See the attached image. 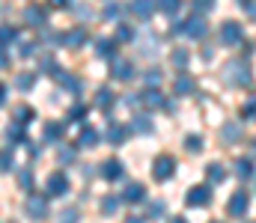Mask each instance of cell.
<instances>
[{"label": "cell", "instance_id": "1", "mask_svg": "<svg viewBox=\"0 0 256 223\" xmlns=\"http://www.w3.org/2000/svg\"><path fill=\"white\" fill-rule=\"evenodd\" d=\"M220 42L230 45V48L242 45V42H244V27H242L238 21H224V24H220Z\"/></svg>", "mask_w": 256, "mask_h": 223}, {"label": "cell", "instance_id": "2", "mask_svg": "<svg viewBox=\"0 0 256 223\" xmlns=\"http://www.w3.org/2000/svg\"><path fill=\"white\" fill-rule=\"evenodd\" d=\"M176 30H179L182 36H188V39H202V36H206V30H208V24H206V18H202V15H194V18H188V21L176 24Z\"/></svg>", "mask_w": 256, "mask_h": 223}, {"label": "cell", "instance_id": "3", "mask_svg": "<svg viewBox=\"0 0 256 223\" xmlns=\"http://www.w3.org/2000/svg\"><path fill=\"white\" fill-rule=\"evenodd\" d=\"M224 77H226L230 83H236V86H248V83H250V66H248V63H242V60H236V63H230V66H226Z\"/></svg>", "mask_w": 256, "mask_h": 223}, {"label": "cell", "instance_id": "4", "mask_svg": "<svg viewBox=\"0 0 256 223\" xmlns=\"http://www.w3.org/2000/svg\"><path fill=\"white\" fill-rule=\"evenodd\" d=\"M24 209H27V218H30V221H45V218H48V197L30 194Z\"/></svg>", "mask_w": 256, "mask_h": 223}, {"label": "cell", "instance_id": "5", "mask_svg": "<svg viewBox=\"0 0 256 223\" xmlns=\"http://www.w3.org/2000/svg\"><path fill=\"white\" fill-rule=\"evenodd\" d=\"M212 203V185L206 182V185H194L191 191H188V206L191 209H206Z\"/></svg>", "mask_w": 256, "mask_h": 223}, {"label": "cell", "instance_id": "6", "mask_svg": "<svg viewBox=\"0 0 256 223\" xmlns=\"http://www.w3.org/2000/svg\"><path fill=\"white\" fill-rule=\"evenodd\" d=\"M68 188H72V182L66 179V173H51L48 182H45V194L48 197H63V194H68Z\"/></svg>", "mask_w": 256, "mask_h": 223}, {"label": "cell", "instance_id": "7", "mask_svg": "<svg viewBox=\"0 0 256 223\" xmlns=\"http://www.w3.org/2000/svg\"><path fill=\"white\" fill-rule=\"evenodd\" d=\"M173 173H176V161H173L170 155H161V158L152 164V176H155L158 182H167V179H173Z\"/></svg>", "mask_w": 256, "mask_h": 223}, {"label": "cell", "instance_id": "8", "mask_svg": "<svg viewBox=\"0 0 256 223\" xmlns=\"http://www.w3.org/2000/svg\"><path fill=\"white\" fill-rule=\"evenodd\" d=\"M86 42V30L84 27H74L68 33H57V45H68V48H80Z\"/></svg>", "mask_w": 256, "mask_h": 223}, {"label": "cell", "instance_id": "9", "mask_svg": "<svg viewBox=\"0 0 256 223\" xmlns=\"http://www.w3.org/2000/svg\"><path fill=\"white\" fill-rule=\"evenodd\" d=\"M226 212L232 218H244V212H248V191H236L230 197V203H226Z\"/></svg>", "mask_w": 256, "mask_h": 223}, {"label": "cell", "instance_id": "10", "mask_svg": "<svg viewBox=\"0 0 256 223\" xmlns=\"http://www.w3.org/2000/svg\"><path fill=\"white\" fill-rule=\"evenodd\" d=\"M110 77H114V80H131V77H134V63H131V60H114Z\"/></svg>", "mask_w": 256, "mask_h": 223}, {"label": "cell", "instance_id": "11", "mask_svg": "<svg viewBox=\"0 0 256 223\" xmlns=\"http://www.w3.org/2000/svg\"><path fill=\"white\" fill-rule=\"evenodd\" d=\"M122 161L120 158H108L104 164H102V176L108 179V182H116V179H122Z\"/></svg>", "mask_w": 256, "mask_h": 223}, {"label": "cell", "instance_id": "12", "mask_svg": "<svg viewBox=\"0 0 256 223\" xmlns=\"http://www.w3.org/2000/svg\"><path fill=\"white\" fill-rule=\"evenodd\" d=\"M131 12L140 21H149L155 15V0H131Z\"/></svg>", "mask_w": 256, "mask_h": 223}, {"label": "cell", "instance_id": "13", "mask_svg": "<svg viewBox=\"0 0 256 223\" xmlns=\"http://www.w3.org/2000/svg\"><path fill=\"white\" fill-rule=\"evenodd\" d=\"M24 21H27L30 27H45V21H48V18H45V9H42V6L30 3V6L24 9Z\"/></svg>", "mask_w": 256, "mask_h": 223}, {"label": "cell", "instance_id": "14", "mask_svg": "<svg viewBox=\"0 0 256 223\" xmlns=\"http://www.w3.org/2000/svg\"><path fill=\"white\" fill-rule=\"evenodd\" d=\"M232 170H236V176H238L242 182H248V179H254L256 164L250 158H236V161H232Z\"/></svg>", "mask_w": 256, "mask_h": 223}, {"label": "cell", "instance_id": "15", "mask_svg": "<svg viewBox=\"0 0 256 223\" xmlns=\"http://www.w3.org/2000/svg\"><path fill=\"white\" fill-rule=\"evenodd\" d=\"M78 146L80 149H96L98 146V131H96L92 125H84L80 134H78Z\"/></svg>", "mask_w": 256, "mask_h": 223}, {"label": "cell", "instance_id": "16", "mask_svg": "<svg viewBox=\"0 0 256 223\" xmlns=\"http://www.w3.org/2000/svg\"><path fill=\"white\" fill-rule=\"evenodd\" d=\"M126 140H128V128L126 125H120V122H110V125H108V143L122 146Z\"/></svg>", "mask_w": 256, "mask_h": 223}, {"label": "cell", "instance_id": "17", "mask_svg": "<svg viewBox=\"0 0 256 223\" xmlns=\"http://www.w3.org/2000/svg\"><path fill=\"white\" fill-rule=\"evenodd\" d=\"M140 101H143L146 107H152V110H155V107H164V95H161L155 86H146V89L140 92Z\"/></svg>", "mask_w": 256, "mask_h": 223}, {"label": "cell", "instance_id": "18", "mask_svg": "<svg viewBox=\"0 0 256 223\" xmlns=\"http://www.w3.org/2000/svg\"><path fill=\"white\" fill-rule=\"evenodd\" d=\"M122 200H126V203H143V200H146V188L137 185V182L128 185L126 191H122Z\"/></svg>", "mask_w": 256, "mask_h": 223}, {"label": "cell", "instance_id": "19", "mask_svg": "<svg viewBox=\"0 0 256 223\" xmlns=\"http://www.w3.org/2000/svg\"><path fill=\"white\" fill-rule=\"evenodd\" d=\"M54 77H57V83H60V86H66L68 92H74V95L80 92V80H78L74 74H68V72H57Z\"/></svg>", "mask_w": 256, "mask_h": 223}, {"label": "cell", "instance_id": "20", "mask_svg": "<svg viewBox=\"0 0 256 223\" xmlns=\"http://www.w3.org/2000/svg\"><path fill=\"white\" fill-rule=\"evenodd\" d=\"M12 42H18V27H12V24H0V48H9Z\"/></svg>", "mask_w": 256, "mask_h": 223}, {"label": "cell", "instance_id": "21", "mask_svg": "<svg viewBox=\"0 0 256 223\" xmlns=\"http://www.w3.org/2000/svg\"><path fill=\"white\" fill-rule=\"evenodd\" d=\"M36 119V113H33V107H27V104H21V107H15V125H30Z\"/></svg>", "mask_w": 256, "mask_h": 223}, {"label": "cell", "instance_id": "22", "mask_svg": "<svg viewBox=\"0 0 256 223\" xmlns=\"http://www.w3.org/2000/svg\"><path fill=\"white\" fill-rule=\"evenodd\" d=\"M114 101H116V98H114L110 89H98V92H96V104L108 110V119H110V107H114Z\"/></svg>", "mask_w": 256, "mask_h": 223}, {"label": "cell", "instance_id": "23", "mask_svg": "<svg viewBox=\"0 0 256 223\" xmlns=\"http://www.w3.org/2000/svg\"><path fill=\"white\" fill-rule=\"evenodd\" d=\"M6 140H9V143H15V146H21V143H27V134H24V128H21V125H15V122H12V125L6 128Z\"/></svg>", "mask_w": 256, "mask_h": 223}, {"label": "cell", "instance_id": "24", "mask_svg": "<svg viewBox=\"0 0 256 223\" xmlns=\"http://www.w3.org/2000/svg\"><path fill=\"white\" fill-rule=\"evenodd\" d=\"M63 131H66L63 122H48V125H45V140H48V143H57V140L63 137Z\"/></svg>", "mask_w": 256, "mask_h": 223}, {"label": "cell", "instance_id": "25", "mask_svg": "<svg viewBox=\"0 0 256 223\" xmlns=\"http://www.w3.org/2000/svg\"><path fill=\"white\" fill-rule=\"evenodd\" d=\"M33 83H36V74H33V72H18V74H15V89L27 92Z\"/></svg>", "mask_w": 256, "mask_h": 223}, {"label": "cell", "instance_id": "26", "mask_svg": "<svg viewBox=\"0 0 256 223\" xmlns=\"http://www.w3.org/2000/svg\"><path fill=\"white\" fill-rule=\"evenodd\" d=\"M188 60H191V57H188V51H185V48H176V51L170 54V63H173L179 72H185V69H188Z\"/></svg>", "mask_w": 256, "mask_h": 223}, {"label": "cell", "instance_id": "27", "mask_svg": "<svg viewBox=\"0 0 256 223\" xmlns=\"http://www.w3.org/2000/svg\"><path fill=\"white\" fill-rule=\"evenodd\" d=\"M206 176H208V185H220V182L226 179V170H224L220 164H208V170H206Z\"/></svg>", "mask_w": 256, "mask_h": 223}, {"label": "cell", "instance_id": "28", "mask_svg": "<svg viewBox=\"0 0 256 223\" xmlns=\"http://www.w3.org/2000/svg\"><path fill=\"white\" fill-rule=\"evenodd\" d=\"M173 92H176V95H191V92H194V80L188 77V74H185V77H176Z\"/></svg>", "mask_w": 256, "mask_h": 223}, {"label": "cell", "instance_id": "29", "mask_svg": "<svg viewBox=\"0 0 256 223\" xmlns=\"http://www.w3.org/2000/svg\"><path fill=\"white\" fill-rule=\"evenodd\" d=\"M96 51H98L102 57H110V54L116 51V39H108V36H104V39H98V45H96Z\"/></svg>", "mask_w": 256, "mask_h": 223}, {"label": "cell", "instance_id": "30", "mask_svg": "<svg viewBox=\"0 0 256 223\" xmlns=\"http://www.w3.org/2000/svg\"><path fill=\"white\" fill-rule=\"evenodd\" d=\"M15 170V155L9 149H0V173H9Z\"/></svg>", "mask_w": 256, "mask_h": 223}, {"label": "cell", "instance_id": "31", "mask_svg": "<svg viewBox=\"0 0 256 223\" xmlns=\"http://www.w3.org/2000/svg\"><path fill=\"white\" fill-rule=\"evenodd\" d=\"M179 6H182V0H155V9L158 12H167V15L179 12Z\"/></svg>", "mask_w": 256, "mask_h": 223}, {"label": "cell", "instance_id": "32", "mask_svg": "<svg viewBox=\"0 0 256 223\" xmlns=\"http://www.w3.org/2000/svg\"><path fill=\"white\" fill-rule=\"evenodd\" d=\"M131 128H134V131H140V134H146V131H152V122H149V116H146V113H140V116H134Z\"/></svg>", "mask_w": 256, "mask_h": 223}, {"label": "cell", "instance_id": "33", "mask_svg": "<svg viewBox=\"0 0 256 223\" xmlns=\"http://www.w3.org/2000/svg\"><path fill=\"white\" fill-rule=\"evenodd\" d=\"M224 140L226 143H238L242 140V125H226L224 128Z\"/></svg>", "mask_w": 256, "mask_h": 223}, {"label": "cell", "instance_id": "34", "mask_svg": "<svg viewBox=\"0 0 256 223\" xmlns=\"http://www.w3.org/2000/svg\"><path fill=\"white\" fill-rule=\"evenodd\" d=\"M18 185H21L24 191H30V188H33V173H30L27 167H24V170H18Z\"/></svg>", "mask_w": 256, "mask_h": 223}, {"label": "cell", "instance_id": "35", "mask_svg": "<svg viewBox=\"0 0 256 223\" xmlns=\"http://www.w3.org/2000/svg\"><path fill=\"white\" fill-rule=\"evenodd\" d=\"M114 39H116V42H131V39H134V30H131L128 24H120V27H116V36H114Z\"/></svg>", "mask_w": 256, "mask_h": 223}, {"label": "cell", "instance_id": "36", "mask_svg": "<svg viewBox=\"0 0 256 223\" xmlns=\"http://www.w3.org/2000/svg\"><path fill=\"white\" fill-rule=\"evenodd\" d=\"M39 69H42L45 74H57V72H60V69H57V63H54V57H42V60H39Z\"/></svg>", "mask_w": 256, "mask_h": 223}, {"label": "cell", "instance_id": "37", "mask_svg": "<svg viewBox=\"0 0 256 223\" xmlns=\"http://www.w3.org/2000/svg\"><path fill=\"white\" fill-rule=\"evenodd\" d=\"M78 218H80V215H78V209L72 206V209H63V215L57 218V223H78Z\"/></svg>", "mask_w": 256, "mask_h": 223}, {"label": "cell", "instance_id": "38", "mask_svg": "<svg viewBox=\"0 0 256 223\" xmlns=\"http://www.w3.org/2000/svg\"><path fill=\"white\" fill-rule=\"evenodd\" d=\"M84 116H86V107H84V104H72L68 119H72V122H84Z\"/></svg>", "mask_w": 256, "mask_h": 223}, {"label": "cell", "instance_id": "39", "mask_svg": "<svg viewBox=\"0 0 256 223\" xmlns=\"http://www.w3.org/2000/svg\"><path fill=\"white\" fill-rule=\"evenodd\" d=\"M116 206H120V200H116V197H104V200H102V212H104V215H114V212H116Z\"/></svg>", "mask_w": 256, "mask_h": 223}, {"label": "cell", "instance_id": "40", "mask_svg": "<svg viewBox=\"0 0 256 223\" xmlns=\"http://www.w3.org/2000/svg\"><path fill=\"white\" fill-rule=\"evenodd\" d=\"M60 164H74V146H60Z\"/></svg>", "mask_w": 256, "mask_h": 223}, {"label": "cell", "instance_id": "41", "mask_svg": "<svg viewBox=\"0 0 256 223\" xmlns=\"http://www.w3.org/2000/svg\"><path fill=\"white\" fill-rule=\"evenodd\" d=\"M102 15H104V18H108V21H116V18H120V3H108V6H104V12H102Z\"/></svg>", "mask_w": 256, "mask_h": 223}, {"label": "cell", "instance_id": "42", "mask_svg": "<svg viewBox=\"0 0 256 223\" xmlns=\"http://www.w3.org/2000/svg\"><path fill=\"white\" fill-rule=\"evenodd\" d=\"M185 146H188V152H200V149H202V140H200L196 134H191V137L185 140Z\"/></svg>", "mask_w": 256, "mask_h": 223}, {"label": "cell", "instance_id": "43", "mask_svg": "<svg viewBox=\"0 0 256 223\" xmlns=\"http://www.w3.org/2000/svg\"><path fill=\"white\" fill-rule=\"evenodd\" d=\"M242 116H244V119H256V101H248V104L242 107Z\"/></svg>", "mask_w": 256, "mask_h": 223}, {"label": "cell", "instance_id": "44", "mask_svg": "<svg viewBox=\"0 0 256 223\" xmlns=\"http://www.w3.org/2000/svg\"><path fill=\"white\" fill-rule=\"evenodd\" d=\"M164 215V203H152L149 206V218H161Z\"/></svg>", "mask_w": 256, "mask_h": 223}, {"label": "cell", "instance_id": "45", "mask_svg": "<svg viewBox=\"0 0 256 223\" xmlns=\"http://www.w3.org/2000/svg\"><path fill=\"white\" fill-rule=\"evenodd\" d=\"M74 12H78V18H86V21L92 18V9H90V6H78Z\"/></svg>", "mask_w": 256, "mask_h": 223}, {"label": "cell", "instance_id": "46", "mask_svg": "<svg viewBox=\"0 0 256 223\" xmlns=\"http://www.w3.org/2000/svg\"><path fill=\"white\" fill-rule=\"evenodd\" d=\"M194 6H196V9H206V12H208V9L214 6V0H194Z\"/></svg>", "mask_w": 256, "mask_h": 223}, {"label": "cell", "instance_id": "47", "mask_svg": "<svg viewBox=\"0 0 256 223\" xmlns=\"http://www.w3.org/2000/svg\"><path fill=\"white\" fill-rule=\"evenodd\" d=\"M146 80H149V83H161V72H155V69L146 72Z\"/></svg>", "mask_w": 256, "mask_h": 223}, {"label": "cell", "instance_id": "48", "mask_svg": "<svg viewBox=\"0 0 256 223\" xmlns=\"http://www.w3.org/2000/svg\"><path fill=\"white\" fill-rule=\"evenodd\" d=\"M36 51V45H21V57H30Z\"/></svg>", "mask_w": 256, "mask_h": 223}, {"label": "cell", "instance_id": "49", "mask_svg": "<svg viewBox=\"0 0 256 223\" xmlns=\"http://www.w3.org/2000/svg\"><path fill=\"white\" fill-rule=\"evenodd\" d=\"M48 3H51L54 9H63V6H68V0H48Z\"/></svg>", "mask_w": 256, "mask_h": 223}, {"label": "cell", "instance_id": "50", "mask_svg": "<svg viewBox=\"0 0 256 223\" xmlns=\"http://www.w3.org/2000/svg\"><path fill=\"white\" fill-rule=\"evenodd\" d=\"M6 66H9V57H6V54H3V48H0V69H6Z\"/></svg>", "mask_w": 256, "mask_h": 223}, {"label": "cell", "instance_id": "51", "mask_svg": "<svg viewBox=\"0 0 256 223\" xmlns=\"http://www.w3.org/2000/svg\"><path fill=\"white\" fill-rule=\"evenodd\" d=\"M244 6H248V12H250V15H254V18H256V0H248Z\"/></svg>", "mask_w": 256, "mask_h": 223}, {"label": "cell", "instance_id": "52", "mask_svg": "<svg viewBox=\"0 0 256 223\" xmlns=\"http://www.w3.org/2000/svg\"><path fill=\"white\" fill-rule=\"evenodd\" d=\"M3 101H6V86L0 83V104H3Z\"/></svg>", "mask_w": 256, "mask_h": 223}, {"label": "cell", "instance_id": "53", "mask_svg": "<svg viewBox=\"0 0 256 223\" xmlns=\"http://www.w3.org/2000/svg\"><path fill=\"white\" fill-rule=\"evenodd\" d=\"M170 223H188V221H185V218L179 215V218H170Z\"/></svg>", "mask_w": 256, "mask_h": 223}, {"label": "cell", "instance_id": "54", "mask_svg": "<svg viewBox=\"0 0 256 223\" xmlns=\"http://www.w3.org/2000/svg\"><path fill=\"white\" fill-rule=\"evenodd\" d=\"M128 223H143V221H140V218H131V221H128Z\"/></svg>", "mask_w": 256, "mask_h": 223}, {"label": "cell", "instance_id": "55", "mask_svg": "<svg viewBox=\"0 0 256 223\" xmlns=\"http://www.w3.org/2000/svg\"><path fill=\"white\" fill-rule=\"evenodd\" d=\"M254 146H256V140H254Z\"/></svg>", "mask_w": 256, "mask_h": 223}, {"label": "cell", "instance_id": "56", "mask_svg": "<svg viewBox=\"0 0 256 223\" xmlns=\"http://www.w3.org/2000/svg\"><path fill=\"white\" fill-rule=\"evenodd\" d=\"M214 223H218V221H214Z\"/></svg>", "mask_w": 256, "mask_h": 223}]
</instances>
